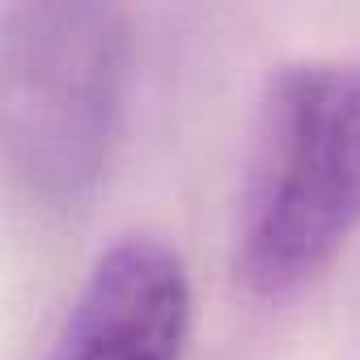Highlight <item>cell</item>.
Instances as JSON below:
<instances>
[{
	"label": "cell",
	"mask_w": 360,
	"mask_h": 360,
	"mask_svg": "<svg viewBox=\"0 0 360 360\" xmlns=\"http://www.w3.org/2000/svg\"><path fill=\"white\" fill-rule=\"evenodd\" d=\"M360 225V60L280 64L259 98L233 229V267L259 297H288Z\"/></svg>",
	"instance_id": "6da1fadb"
},
{
	"label": "cell",
	"mask_w": 360,
	"mask_h": 360,
	"mask_svg": "<svg viewBox=\"0 0 360 360\" xmlns=\"http://www.w3.org/2000/svg\"><path fill=\"white\" fill-rule=\"evenodd\" d=\"M127 81V22L98 0H30L0 22V131L30 195L77 208L106 174Z\"/></svg>",
	"instance_id": "7a4b0ae2"
},
{
	"label": "cell",
	"mask_w": 360,
	"mask_h": 360,
	"mask_svg": "<svg viewBox=\"0 0 360 360\" xmlns=\"http://www.w3.org/2000/svg\"><path fill=\"white\" fill-rule=\"evenodd\" d=\"M187 330V263L169 242L140 233L94 263L47 360H183Z\"/></svg>",
	"instance_id": "3957f363"
}]
</instances>
